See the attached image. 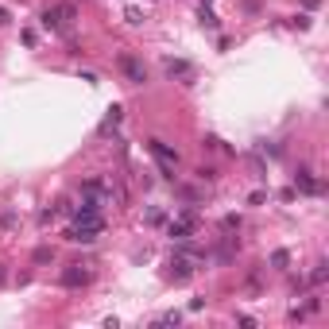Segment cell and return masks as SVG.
I'll use <instances>...</instances> for the list:
<instances>
[{"label":"cell","instance_id":"4","mask_svg":"<svg viewBox=\"0 0 329 329\" xmlns=\"http://www.w3.org/2000/svg\"><path fill=\"white\" fill-rule=\"evenodd\" d=\"M167 74H190V66L186 62H167Z\"/></svg>","mask_w":329,"mask_h":329},{"label":"cell","instance_id":"3","mask_svg":"<svg viewBox=\"0 0 329 329\" xmlns=\"http://www.w3.org/2000/svg\"><path fill=\"white\" fill-rule=\"evenodd\" d=\"M171 275L174 279H186V275H190V263H186V260H174L171 263Z\"/></svg>","mask_w":329,"mask_h":329},{"label":"cell","instance_id":"2","mask_svg":"<svg viewBox=\"0 0 329 329\" xmlns=\"http://www.w3.org/2000/svg\"><path fill=\"white\" fill-rule=\"evenodd\" d=\"M298 182H302V190H310V194H318V190H321V182H318V178H310V171L298 174Z\"/></svg>","mask_w":329,"mask_h":329},{"label":"cell","instance_id":"1","mask_svg":"<svg viewBox=\"0 0 329 329\" xmlns=\"http://www.w3.org/2000/svg\"><path fill=\"white\" fill-rule=\"evenodd\" d=\"M120 66H124V74H128V78L136 81V86H143V81H148V74H143V66H139L136 58H128V54H124V58H120Z\"/></svg>","mask_w":329,"mask_h":329}]
</instances>
